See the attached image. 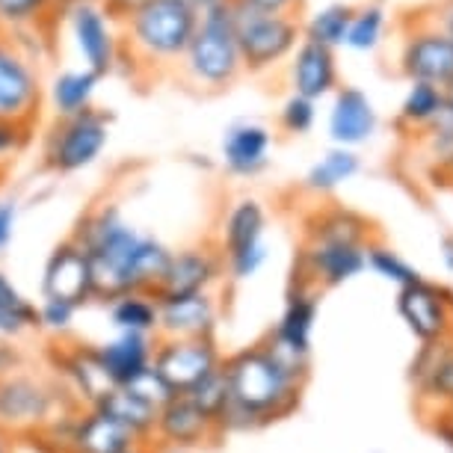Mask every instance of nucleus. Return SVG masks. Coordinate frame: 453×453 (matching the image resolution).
<instances>
[{
    "label": "nucleus",
    "instance_id": "nucleus-8",
    "mask_svg": "<svg viewBox=\"0 0 453 453\" xmlns=\"http://www.w3.org/2000/svg\"><path fill=\"white\" fill-rule=\"evenodd\" d=\"M63 391L54 382L42 380L36 373H12L6 380H0V433L10 439H27L36 435L50 418L68 409L81 406H65L63 409Z\"/></svg>",
    "mask_w": 453,
    "mask_h": 453
},
{
    "label": "nucleus",
    "instance_id": "nucleus-38",
    "mask_svg": "<svg viewBox=\"0 0 453 453\" xmlns=\"http://www.w3.org/2000/svg\"><path fill=\"white\" fill-rule=\"evenodd\" d=\"M318 122V101L303 98V96H290L281 101L279 107V127L290 136H305Z\"/></svg>",
    "mask_w": 453,
    "mask_h": 453
},
{
    "label": "nucleus",
    "instance_id": "nucleus-30",
    "mask_svg": "<svg viewBox=\"0 0 453 453\" xmlns=\"http://www.w3.org/2000/svg\"><path fill=\"white\" fill-rule=\"evenodd\" d=\"M358 169H362V160H358L353 149H338V145H332L326 155L309 166V173L303 178V187L314 196L335 193L341 184H347L349 178L358 175Z\"/></svg>",
    "mask_w": 453,
    "mask_h": 453
},
{
    "label": "nucleus",
    "instance_id": "nucleus-19",
    "mask_svg": "<svg viewBox=\"0 0 453 453\" xmlns=\"http://www.w3.org/2000/svg\"><path fill=\"white\" fill-rule=\"evenodd\" d=\"M318 314H320L318 290L309 281H296L288 290L279 323L264 341H270V344H276L281 349H290V353L311 356V338H314V326H318Z\"/></svg>",
    "mask_w": 453,
    "mask_h": 453
},
{
    "label": "nucleus",
    "instance_id": "nucleus-47",
    "mask_svg": "<svg viewBox=\"0 0 453 453\" xmlns=\"http://www.w3.org/2000/svg\"><path fill=\"white\" fill-rule=\"evenodd\" d=\"M234 4L255 6V10H264V12H294L299 6V0H234Z\"/></svg>",
    "mask_w": 453,
    "mask_h": 453
},
{
    "label": "nucleus",
    "instance_id": "nucleus-50",
    "mask_svg": "<svg viewBox=\"0 0 453 453\" xmlns=\"http://www.w3.org/2000/svg\"><path fill=\"white\" fill-rule=\"evenodd\" d=\"M187 4H190L199 15H204V12H211V10H219V6L234 4V0H187Z\"/></svg>",
    "mask_w": 453,
    "mask_h": 453
},
{
    "label": "nucleus",
    "instance_id": "nucleus-13",
    "mask_svg": "<svg viewBox=\"0 0 453 453\" xmlns=\"http://www.w3.org/2000/svg\"><path fill=\"white\" fill-rule=\"evenodd\" d=\"M222 273H226V267H222V255L217 246H184V250L169 252V261L155 288V296L175 299L211 294V288L217 285Z\"/></svg>",
    "mask_w": 453,
    "mask_h": 453
},
{
    "label": "nucleus",
    "instance_id": "nucleus-46",
    "mask_svg": "<svg viewBox=\"0 0 453 453\" xmlns=\"http://www.w3.org/2000/svg\"><path fill=\"white\" fill-rule=\"evenodd\" d=\"M19 371H24V353L12 341L0 338V380H6V376H12Z\"/></svg>",
    "mask_w": 453,
    "mask_h": 453
},
{
    "label": "nucleus",
    "instance_id": "nucleus-41",
    "mask_svg": "<svg viewBox=\"0 0 453 453\" xmlns=\"http://www.w3.org/2000/svg\"><path fill=\"white\" fill-rule=\"evenodd\" d=\"M39 311V329L50 332V335H68L74 326V318H78V305L63 303V299H42L36 305Z\"/></svg>",
    "mask_w": 453,
    "mask_h": 453
},
{
    "label": "nucleus",
    "instance_id": "nucleus-27",
    "mask_svg": "<svg viewBox=\"0 0 453 453\" xmlns=\"http://www.w3.org/2000/svg\"><path fill=\"white\" fill-rule=\"evenodd\" d=\"M98 83H101L98 74L83 65L57 72L45 87V96H48L50 110H54V119L78 116L83 110H89L92 101H96Z\"/></svg>",
    "mask_w": 453,
    "mask_h": 453
},
{
    "label": "nucleus",
    "instance_id": "nucleus-4",
    "mask_svg": "<svg viewBox=\"0 0 453 453\" xmlns=\"http://www.w3.org/2000/svg\"><path fill=\"white\" fill-rule=\"evenodd\" d=\"M178 68L184 81L202 92H222L241 78L243 59L234 36L232 4L199 15V24Z\"/></svg>",
    "mask_w": 453,
    "mask_h": 453
},
{
    "label": "nucleus",
    "instance_id": "nucleus-26",
    "mask_svg": "<svg viewBox=\"0 0 453 453\" xmlns=\"http://www.w3.org/2000/svg\"><path fill=\"white\" fill-rule=\"evenodd\" d=\"M264 232H267V211H264V204L258 199L243 196L222 217L217 250L222 258L241 250H250L255 243H264Z\"/></svg>",
    "mask_w": 453,
    "mask_h": 453
},
{
    "label": "nucleus",
    "instance_id": "nucleus-51",
    "mask_svg": "<svg viewBox=\"0 0 453 453\" xmlns=\"http://www.w3.org/2000/svg\"><path fill=\"white\" fill-rule=\"evenodd\" d=\"M441 261H444V267L453 273V237H444L441 241Z\"/></svg>",
    "mask_w": 453,
    "mask_h": 453
},
{
    "label": "nucleus",
    "instance_id": "nucleus-53",
    "mask_svg": "<svg viewBox=\"0 0 453 453\" xmlns=\"http://www.w3.org/2000/svg\"><path fill=\"white\" fill-rule=\"evenodd\" d=\"M0 453H12V439L0 433Z\"/></svg>",
    "mask_w": 453,
    "mask_h": 453
},
{
    "label": "nucleus",
    "instance_id": "nucleus-17",
    "mask_svg": "<svg viewBox=\"0 0 453 453\" xmlns=\"http://www.w3.org/2000/svg\"><path fill=\"white\" fill-rule=\"evenodd\" d=\"M299 267L314 288H341L367 270V246L305 241Z\"/></svg>",
    "mask_w": 453,
    "mask_h": 453
},
{
    "label": "nucleus",
    "instance_id": "nucleus-56",
    "mask_svg": "<svg viewBox=\"0 0 453 453\" xmlns=\"http://www.w3.org/2000/svg\"><path fill=\"white\" fill-rule=\"evenodd\" d=\"M450 418H453V409H450Z\"/></svg>",
    "mask_w": 453,
    "mask_h": 453
},
{
    "label": "nucleus",
    "instance_id": "nucleus-11",
    "mask_svg": "<svg viewBox=\"0 0 453 453\" xmlns=\"http://www.w3.org/2000/svg\"><path fill=\"white\" fill-rule=\"evenodd\" d=\"M400 72L409 83L448 87L453 81V42L448 33L433 21H418L412 30H406Z\"/></svg>",
    "mask_w": 453,
    "mask_h": 453
},
{
    "label": "nucleus",
    "instance_id": "nucleus-14",
    "mask_svg": "<svg viewBox=\"0 0 453 453\" xmlns=\"http://www.w3.org/2000/svg\"><path fill=\"white\" fill-rule=\"evenodd\" d=\"M42 299H63V303H72L78 309L96 299L89 255L72 237L57 243L48 255L45 267H42Z\"/></svg>",
    "mask_w": 453,
    "mask_h": 453
},
{
    "label": "nucleus",
    "instance_id": "nucleus-45",
    "mask_svg": "<svg viewBox=\"0 0 453 453\" xmlns=\"http://www.w3.org/2000/svg\"><path fill=\"white\" fill-rule=\"evenodd\" d=\"M15 226H19V202L4 199V202H0V252L12 243Z\"/></svg>",
    "mask_w": 453,
    "mask_h": 453
},
{
    "label": "nucleus",
    "instance_id": "nucleus-1",
    "mask_svg": "<svg viewBox=\"0 0 453 453\" xmlns=\"http://www.w3.org/2000/svg\"><path fill=\"white\" fill-rule=\"evenodd\" d=\"M72 241L89 255L101 303L125 294H155L173 252L155 234L134 228L116 204H98L83 213Z\"/></svg>",
    "mask_w": 453,
    "mask_h": 453
},
{
    "label": "nucleus",
    "instance_id": "nucleus-3",
    "mask_svg": "<svg viewBox=\"0 0 453 453\" xmlns=\"http://www.w3.org/2000/svg\"><path fill=\"white\" fill-rule=\"evenodd\" d=\"M199 12L187 0H142L119 21L122 57L140 68L178 65L190 45Z\"/></svg>",
    "mask_w": 453,
    "mask_h": 453
},
{
    "label": "nucleus",
    "instance_id": "nucleus-35",
    "mask_svg": "<svg viewBox=\"0 0 453 453\" xmlns=\"http://www.w3.org/2000/svg\"><path fill=\"white\" fill-rule=\"evenodd\" d=\"M444 113V89L433 83H409L403 101H400V125L406 127H430Z\"/></svg>",
    "mask_w": 453,
    "mask_h": 453
},
{
    "label": "nucleus",
    "instance_id": "nucleus-55",
    "mask_svg": "<svg viewBox=\"0 0 453 453\" xmlns=\"http://www.w3.org/2000/svg\"><path fill=\"white\" fill-rule=\"evenodd\" d=\"M59 4H83V0H59ZM87 4H107V0H87Z\"/></svg>",
    "mask_w": 453,
    "mask_h": 453
},
{
    "label": "nucleus",
    "instance_id": "nucleus-15",
    "mask_svg": "<svg viewBox=\"0 0 453 453\" xmlns=\"http://www.w3.org/2000/svg\"><path fill=\"white\" fill-rule=\"evenodd\" d=\"M157 448H173V450H196L204 444L217 441L219 430L213 424V418H208L190 397L175 395L169 403L157 409V421H155V435Z\"/></svg>",
    "mask_w": 453,
    "mask_h": 453
},
{
    "label": "nucleus",
    "instance_id": "nucleus-36",
    "mask_svg": "<svg viewBox=\"0 0 453 453\" xmlns=\"http://www.w3.org/2000/svg\"><path fill=\"white\" fill-rule=\"evenodd\" d=\"M386 27H388V15L382 10V4L356 6L353 19H349L344 48L358 50V54H371V50L380 48L382 36H386Z\"/></svg>",
    "mask_w": 453,
    "mask_h": 453
},
{
    "label": "nucleus",
    "instance_id": "nucleus-44",
    "mask_svg": "<svg viewBox=\"0 0 453 453\" xmlns=\"http://www.w3.org/2000/svg\"><path fill=\"white\" fill-rule=\"evenodd\" d=\"M424 131H426V142H430V149L441 160L453 155V119L448 113H441L430 127H424Z\"/></svg>",
    "mask_w": 453,
    "mask_h": 453
},
{
    "label": "nucleus",
    "instance_id": "nucleus-6",
    "mask_svg": "<svg viewBox=\"0 0 453 453\" xmlns=\"http://www.w3.org/2000/svg\"><path fill=\"white\" fill-rule=\"evenodd\" d=\"M45 83L33 50L21 36L0 30V122L36 127Z\"/></svg>",
    "mask_w": 453,
    "mask_h": 453
},
{
    "label": "nucleus",
    "instance_id": "nucleus-12",
    "mask_svg": "<svg viewBox=\"0 0 453 453\" xmlns=\"http://www.w3.org/2000/svg\"><path fill=\"white\" fill-rule=\"evenodd\" d=\"M397 314L421 344H435L453 335L450 294L424 279L397 290Z\"/></svg>",
    "mask_w": 453,
    "mask_h": 453
},
{
    "label": "nucleus",
    "instance_id": "nucleus-43",
    "mask_svg": "<svg viewBox=\"0 0 453 453\" xmlns=\"http://www.w3.org/2000/svg\"><path fill=\"white\" fill-rule=\"evenodd\" d=\"M127 388H131L134 395H140L142 400H149V403H151V406H157V409L164 406V403H169V400L175 397L173 391L166 388V382L160 380V376H157L155 371H151V367L140 376V380L134 382V386H127Z\"/></svg>",
    "mask_w": 453,
    "mask_h": 453
},
{
    "label": "nucleus",
    "instance_id": "nucleus-21",
    "mask_svg": "<svg viewBox=\"0 0 453 453\" xmlns=\"http://www.w3.org/2000/svg\"><path fill=\"white\" fill-rule=\"evenodd\" d=\"M288 81H290V92H294V96H303L311 101L329 98L332 92L338 89L335 50L323 48L318 42L303 39L294 54H290Z\"/></svg>",
    "mask_w": 453,
    "mask_h": 453
},
{
    "label": "nucleus",
    "instance_id": "nucleus-2",
    "mask_svg": "<svg viewBox=\"0 0 453 453\" xmlns=\"http://www.w3.org/2000/svg\"><path fill=\"white\" fill-rule=\"evenodd\" d=\"M228 397L237 409L252 418L255 426L273 424L299 406L305 382L294 380L264 344L243 347L222 358Z\"/></svg>",
    "mask_w": 453,
    "mask_h": 453
},
{
    "label": "nucleus",
    "instance_id": "nucleus-49",
    "mask_svg": "<svg viewBox=\"0 0 453 453\" xmlns=\"http://www.w3.org/2000/svg\"><path fill=\"white\" fill-rule=\"evenodd\" d=\"M140 4H142V0H107V4H104V6H107V10H110V12H113V15H116V19H119V21H122V19H125V15H127V12H131V10H134V6H140Z\"/></svg>",
    "mask_w": 453,
    "mask_h": 453
},
{
    "label": "nucleus",
    "instance_id": "nucleus-23",
    "mask_svg": "<svg viewBox=\"0 0 453 453\" xmlns=\"http://www.w3.org/2000/svg\"><path fill=\"white\" fill-rule=\"evenodd\" d=\"M412 376L421 403H433L439 412L453 409V335L435 344H424L415 358Z\"/></svg>",
    "mask_w": 453,
    "mask_h": 453
},
{
    "label": "nucleus",
    "instance_id": "nucleus-42",
    "mask_svg": "<svg viewBox=\"0 0 453 453\" xmlns=\"http://www.w3.org/2000/svg\"><path fill=\"white\" fill-rule=\"evenodd\" d=\"M27 142H30V127L0 122V173H4L10 160H15V155H21Z\"/></svg>",
    "mask_w": 453,
    "mask_h": 453
},
{
    "label": "nucleus",
    "instance_id": "nucleus-37",
    "mask_svg": "<svg viewBox=\"0 0 453 453\" xmlns=\"http://www.w3.org/2000/svg\"><path fill=\"white\" fill-rule=\"evenodd\" d=\"M367 270H373L376 276L386 279V281H395L397 288L421 281V273H418L403 255H397L395 250L380 246V243H367Z\"/></svg>",
    "mask_w": 453,
    "mask_h": 453
},
{
    "label": "nucleus",
    "instance_id": "nucleus-39",
    "mask_svg": "<svg viewBox=\"0 0 453 453\" xmlns=\"http://www.w3.org/2000/svg\"><path fill=\"white\" fill-rule=\"evenodd\" d=\"M184 397H190L193 403L199 406L208 418H213V424H217L219 412L226 409L228 400H232V397H228V382H226V373H222V367H219L217 373H211L204 382H199V386H196L193 391H187Z\"/></svg>",
    "mask_w": 453,
    "mask_h": 453
},
{
    "label": "nucleus",
    "instance_id": "nucleus-7",
    "mask_svg": "<svg viewBox=\"0 0 453 453\" xmlns=\"http://www.w3.org/2000/svg\"><path fill=\"white\" fill-rule=\"evenodd\" d=\"M110 142V116L89 107L78 116L54 119L42 140V166L57 175H74L89 169L104 155Z\"/></svg>",
    "mask_w": 453,
    "mask_h": 453
},
{
    "label": "nucleus",
    "instance_id": "nucleus-34",
    "mask_svg": "<svg viewBox=\"0 0 453 453\" xmlns=\"http://www.w3.org/2000/svg\"><path fill=\"white\" fill-rule=\"evenodd\" d=\"M353 10H356V6H349V4H329V6L314 10L303 24V39L318 42V45L332 48V50L344 48Z\"/></svg>",
    "mask_w": 453,
    "mask_h": 453
},
{
    "label": "nucleus",
    "instance_id": "nucleus-32",
    "mask_svg": "<svg viewBox=\"0 0 453 453\" xmlns=\"http://www.w3.org/2000/svg\"><path fill=\"white\" fill-rule=\"evenodd\" d=\"M33 329H39L36 303L0 270V338L15 341Z\"/></svg>",
    "mask_w": 453,
    "mask_h": 453
},
{
    "label": "nucleus",
    "instance_id": "nucleus-9",
    "mask_svg": "<svg viewBox=\"0 0 453 453\" xmlns=\"http://www.w3.org/2000/svg\"><path fill=\"white\" fill-rule=\"evenodd\" d=\"M63 21L83 68L96 72L98 78L119 72V65L125 63L122 27L104 4H63Z\"/></svg>",
    "mask_w": 453,
    "mask_h": 453
},
{
    "label": "nucleus",
    "instance_id": "nucleus-24",
    "mask_svg": "<svg viewBox=\"0 0 453 453\" xmlns=\"http://www.w3.org/2000/svg\"><path fill=\"white\" fill-rule=\"evenodd\" d=\"M59 371H63L68 391L74 395V403H87L92 409L101 397H107L113 391V382H110L107 371L98 362L96 347L83 344V347H72L59 353Z\"/></svg>",
    "mask_w": 453,
    "mask_h": 453
},
{
    "label": "nucleus",
    "instance_id": "nucleus-20",
    "mask_svg": "<svg viewBox=\"0 0 453 453\" xmlns=\"http://www.w3.org/2000/svg\"><path fill=\"white\" fill-rule=\"evenodd\" d=\"M380 116H376L373 101L367 98V92L358 87H338L332 92V107H329V140L338 149H356V145L367 142L376 134Z\"/></svg>",
    "mask_w": 453,
    "mask_h": 453
},
{
    "label": "nucleus",
    "instance_id": "nucleus-28",
    "mask_svg": "<svg viewBox=\"0 0 453 453\" xmlns=\"http://www.w3.org/2000/svg\"><path fill=\"white\" fill-rule=\"evenodd\" d=\"M101 415H107L110 421L125 426L140 444H149L155 435V421H157V406H151L149 400L134 395L131 388H113L107 397H101L96 406Z\"/></svg>",
    "mask_w": 453,
    "mask_h": 453
},
{
    "label": "nucleus",
    "instance_id": "nucleus-33",
    "mask_svg": "<svg viewBox=\"0 0 453 453\" xmlns=\"http://www.w3.org/2000/svg\"><path fill=\"white\" fill-rule=\"evenodd\" d=\"M59 10V0H0V30L24 39L27 33H39Z\"/></svg>",
    "mask_w": 453,
    "mask_h": 453
},
{
    "label": "nucleus",
    "instance_id": "nucleus-18",
    "mask_svg": "<svg viewBox=\"0 0 453 453\" xmlns=\"http://www.w3.org/2000/svg\"><path fill=\"white\" fill-rule=\"evenodd\" d=\"M219 323V305L213 294L157 299V338L193 341L213 338Z\"/></svg>",
    "mask_w": 453,
    "mask_h": 453
},
{
    "label": "nucleus",
    "instance_id": "nucleus-40",
    "mask_svg": "<svg viewBox=\"0 0 453 453\" xmlns=\"http://www.w3.org/2000/svg\"><path fill=\"white\" fill-rule=\"evenodd\" d=\"M267 258H270L267 243H255V246H250V250L226 255V258H222V267H226V273L234 281H250V279H255L264 270Z\"/></svg>",
    "mask_w": 453,
    "mask_h": 453
},
{
    "label": "nucleus",
    "instance_id": "nucleus-48",
    "mask_svg": "<svg viewBox=\"0 0 453 453\" xmlns=\"http://www.w3.org/2000/svg\"><path fill=\"white\" fill-rule=\"evenodd\" d=\"M433 24H439V27L448 33L450 42H453V0H441V6L435 10Z\"/></svg>",
    "mask_w": 453,
    "mask_h": 453
},
{
    "label": "nucleus",
    "instance_id": "nucleus-16",
    "mask_svg": "<svg viewBox=\"0 0 453 453\" xmlns=\"http://www.w3.org/2000/svg\"><path fill=\"white\" fill-rule=\"evenodd\" d=\"M273 134L267 125L241 119L222 131L219 140V160L228 175L234 178H255L270 166Z\"/></svg>",
    "mask_w": 453,
    "mask_h": 453
},
{
    "label": "nucleus",
    "instance_id": "nucleus-25",
    "mask_svg": "<svg viewBox=\"0 0 453 453\" xmlns=\"http://www.w3.org/2000/svg\"><path fill=\"white\" fill-rule=\"evenodd\" d=\"M136 441L125 426L110 421L98 409H81L74 418L72 448L68 453H125L136 448Z\"/></svg>",
    "mask_w": 453,
    "mask_h": 453
},
{
    "label": "nucleus",
    "instance_id": "nucleus-29",
    "mask_svg": "<svg viewBox=\"0 0 453 453\" xmlns=\"http://www.w3.org/2000/svg\"><path fill=\"white\" fill-rule=\"evenodd\" d=\"M371 226L358 217L356 211L347 208H326L311 213L305 222V241L314 243H349V246H367L371 241Z\"/></svg>",
    "mask_w": 453,
    "mask_h": 453
},
{
    "label": "nucleus",
    "instance_id": "nucleus-5",
    "mask_svg": "<svg viewBox=\"0 0 453 453\" xmlns=\"http://www.w3.org/2000/svg\"><path fill=\"white\" fill-rule=\"evenodd\" d=\"M232 12L243 72L250 74L270 72L303 42V24L296 21L294 12H264L243 4H232Z\"/></svg>",
    "mask_w": 453,
    "mask_h": 453
},
{
    "label": "nucleus",
    "instance_id": "nucleus-22",
    "mask_svg": "<svg viewBox=\"0 0 453 453\" xmlns=\"http://www.w3.org/2000/svg\"><path fill=\"white\" fill-rule=\"evenodd\" d=\"M155 344H157V338L134 335V332H116L113 338L96 344L98 362L107 371L113 388L134 386V382L149 371L151 358H155Z\"/></svg>",
    "mask_w": 453,
    "mask_h": 453
},
{
    "label": "nucleus",
    "instance_id": "nucleus-54",
    "mask_svg": "<svg viewBox=\"0 0 453 453\" xmlns=\"http://www.w3.org/2000/svg\"><path fill=\"white\" fill-rule=\"evenodd\" d=\"M125 453H155L149 448V444H136V448H131V450H125Z\"/></svg>",
    "mask_w": 453,
    "mask_h": 453
},
{
    "label": "nucleus",
    "instance_id": "nucleus-52",
    "mask_svg": "<svg viewBox=\"0 0 453 453\" xmlns=\"http://www.w3.org/2000/svg\"><path fill=\"white\" fill-rule=\"evenodd\" d=\"M444 113L453 119V81L444 87Z\"/></svg>",
    "mask_w": 453,
    "mask_h": 453
},
{
    "label": "nucleus",
    "instance_id": "nucleus-31",
    "mask_svg": "<svg viewBox=\"0 0 453 453\" xmlns=\"http://www.w3.org/2000/svg\"><path fill=\"white\" fill-rule=\"evenodd\" d=\"M110 326L116 332L157 338V296L155 294H125L107 303Z\"/></svg>",
    "mask_w": 453,
    "mask_h": 453
},
{
    "label": "nucleus",
    "instance_id": "nucleus-10",
    "mask_svg": "<svg viewBox=\"0 0 453 453\" xmlns=\"http://www.w3.org/2000/svg\"><path fill=\"white\" fill-rule=\"evenodd\" d=\"M226 353L219 349L217 338H193V341H175V338H157L151 371L166 382L173 395H187L199 382L208 380L222 367Z\"/></svg>",
    "mask_w": 453,
    "mask_h": 453
}]
</instances>
